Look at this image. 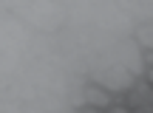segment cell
<instances>
[{
  "label": "cell",
  "mask_w": 153,
  "mask_h": 113,
  "mask_svg": "<svg viewBox=\"0 0 153 113\" xmlns=\"http://www.w3.org/2000/svg\"><path fill=\"white\" fill-rule=\"evenodd\" d=\"M148 82H150V85H153V68L148 71Z\"/></svg>",
  "instance_id": "8992f818"
},
{
  "label": "cell",
  "mask_w": 153,
  "mask_h": 113,
  "mask_svg": "<svg viewBox=\"0 0 153 113\" xmlns=\"http://www.w3.org/2000/svg\"><path fill=\"white\" fill-rule=\"evenodd\" d=\"M85 102L91 105V108H108V105H111V91L91 85V88L85 91Z\"/></svg>",
  "instance_id": "3957f363"
},
{
  "label": "cell",
  "mask_w": 153,
  "mask_h": 113,
  "mask_svg": "<svg viewBox=\"0 0 153 113\" xmlns=\"http://www.w3.org/2000/svg\"><path fill=\"white\" fill-rule=\"evenodd\" d=\"M131 105L139 113H153V85L150 82H136L131 88Z\"/></svg>",
  "instance_id": "6da1fadb"
},
{
  "label": "cell",
  "mask_w": 153,
  "mask_h": 113,
  "mask_svg": "<svg viewBox=\"0 0 153 113\" xmlns=\"http://www.w3.org/2000/svg\"><path fill=\"white\" fill-rule=\"evenodd\" d=\"M136 43L142 45V48L153 51V23H148V26H139V31H136Z\"/></svg>",
  "instance_id": "277c9868"
},
{
  "label": "cell",
  "mask_w": 153,
  "mask_h": 113,
  "mask_svg": "<svg viewBox=\"0 0 153 113\" xmlns=\"http://www.w3.org/2000/svg\"><path fill=\"white\" fill-rule=\"evenodd\" d=\"M108 113H131V110H128V108H111Z\"/></svg>",
  "instance_id": "5b68a950"
},
{
  "label": "cell",
  "mask_w": 153,
  "mask_h": 113,
  "mask_svg": "<svg viewBox=\"0 0 153 113\" xmlns=\"http://www.w3.org/2000/svg\"><path fill=\"white\" fill-rule=\"evenodd\" d=\"M99 85H102L105 91H128V88H133L136 82L131 79V74H128V71L114 68V71H108V74L99 79Z\"/></svg>",
  "instance_id": "7a4b0ae2"
}]
</instances>
